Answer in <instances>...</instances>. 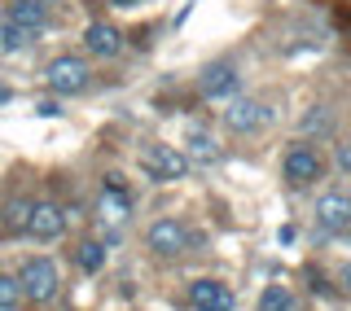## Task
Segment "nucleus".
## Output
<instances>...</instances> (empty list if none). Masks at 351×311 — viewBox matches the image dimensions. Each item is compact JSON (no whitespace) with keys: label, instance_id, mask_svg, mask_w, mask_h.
<instances>
[{"label":"nucleus","instance_id":"5701e85b","mask_svg":"<svg viewBox=\"0 0 351 311\" xmlns=\"http://www.w3.org/2000/svg\"><path fill=\"white\" fill-rule=\"evenodd\" d=\"M110 5H119V9H136V5H145V0H110Z\"/></svg>","mask_w":351,"mask_h":311},{"label":"nucleus","instance_id":"0eeeda50","mask_svg":"<svg viewBox=\"0 0 351 311\" xmlns=\"http://www.w3.org/2000/svg\"><path fill=\"white\" fill-rule=\"evenodd\" d=\"M27 232L36 241H58L66 232V210L58 202H31V219H27Z\"/></svg>","mask_w":351,"mask_h":311},{"label":"nucleus","instance_id":"f03ea898","mask_svg":"<svg viewBox=\"0 0 351 311\" xmlns=\"http://www.w3.org/2000/svg\"><path fill=\"white\" fill-rule=\"evenodd\" d=\"M141 166H145L149 180L167 184V180H180V175L189 171V158H184L176 145H149L145 153H141Z\"/></svg>","mask_w":351,"mask_h":311},{"label":"nucleus","instance_id":"ddd939ff","mask_svg":"<svg viewBox=\"0 0 351 311\" xmlns=\"http://www.w3.org/2000/svg\"><path fill=\"white\" fill-rule=\"evenodd\" d=\"M128 215H132V197H128L114 180H110V184H106V193H101V219L119 224V219H128Z\"/></svg>","mask_w":351,"mask_h":311},{"label":"nucleus","instance_id":"39448f33","mask_svg":"<svg viewBox=\"0 0 351 311\" xmlns=\"http://www.w3.org/2000/svg\"><path fill=\"white\" fill-rule=\"evenodd\" d=\"M145 241L158 259H176V254H184V246H189V228L180 219H158V224H149Z\"/></svg>","mask_w":351,"mask_h":311},{"label":"nucleus","instance_id":"aec40b11","mask_svg":"<svg viewBox=\"0 0 351 311\" xmlns=\"http://www.w3.org/2000/svg\"><path fill=\"white\" fill-rule=\"evenodd\" d=\"M307 127H329V114H325V110H321V105H316V110H312V114H307Z\"/></svg>","mask_w":351,"mask_h":311},{"label":"nucleus","instance_id":"4be33fe9","mask_svg":"<svg viewBox=\"0 0 351 311\" xmlns=\"http://www.w3.org/2000/svg\"><path fill=\"white\" fill-rule=\"evenodd\" d=\"M40 114L53 119V114H62V105H58V101H40Z\"/></svg>","mask_w":351,"mask_h":311},{"label":"nucleus","instance_id":"f257e3e1","mask_svg":"<svg viewBox=\"0 0 351 311\" xmlns=\"http://www.w3.org/2000/svg\"><path fill=\"white\" fill-rule=\"evenodd\" d=\"M18 281H22V294L31 298V303H53L58 298V268H53L49 259H27L22 263V272H18Z\"/></svg>","mask_w":351,"mask_h":311},{"label":"nucleus","instance_id":"2eb2a0df","mask_svg":"<svg viewBox=\"0 0 351 311\" xmlns=\"http://www.w3.org/2000/svg\"><path fill=\"white\" fill-rule=\"evenodd\" d=\"M27 219H31V202L27 197H9L5 215H0V224L9 228V237H14V232H27Z\"/></svg>","mask_w":351,"mask_h":311},{"label":"nucleus","instance_id":"f3484780","mask_svg":"<svg viewBox=\"0 0 351 311\" xmlns=\"http://www.w3.org/2000/svg\"><path fill=\"white\" fill-rule=\"evenodd\" d=\"M75 263H80V272H101L106 246H101V241H80V250H75Z\"/></svg>","mask_w":351,"mask_h":311},{"label":"nucleus","instance_id":"9d476101","mask_svg":"<svg viewBox=\"0 0 351 311\" xmlns=\"http://www.w3.org/2000/svg\"><path fill=\"white\" fill-rule=\"evenodd\" d=\"M197 88H202V97H206V101H219V97H233V92H237V71H233L228 62H219V66H206V71H202V84H197Z\"/></svg>","mask_w":351,"mask_h":311},{"label":"nucleus","instance_id":"7ed1b4c3","mask_svg":"<svg viewBox=\"0 0 351 311\" xmlns=\"http://www.w3.org/2000/svg\"><path fill=\"white\" fill-rule=\"evenodd\" d=\"M44 79H49L53 92L75 97V92H84V88H88V66L80 58H53L49 71H44Z\"/></svg>","mask_w":351,"mask_h":311},{"label":"nucleus","instance_id":"20e7f679","mask_svg":"<svg viewBox=\"0 0 351 311\" xmlns=\"http://www.w3.org/2000/svg\"><path fill=\"white\" fill-rule=\"evenodd\" d=\"M285 180H290L294 188H307L312 180H321V171H325V162H321V153H316L312 145H294L290 153H285Z\"/></svg>","mask_w":351,"mask_h":311},{"label":"nucleus","instance_id":"9b49d317","mask_svg":"<svg viewBox=\"0 0 351 311\" xmlns=\"http://www.w3.org/2000/svg\"><path fill=\"white\" fill-rule=\"evenodd\" d=\"M84 44H88V53H97V58H114V53L123 49V36H119L110 22H93V27L84 31Z\"/></svg>","mask_w":351,"mask_h":311},{"label":"nucleus","instance_id":"6e6552de","mask_svg":"<svg viewBox=\"0 0 351 311\" xmlns=\"http://www.w3.org/2000/svg\"><path fill=\"white\" fill-rule=\"evenodd\" d=\"M316 224H321L325 232L351 228V197L347 193H325L321 202H316Z\"/></svg>","mask_w":351,"mask_h":311},{"label":"nucleus","instance_id":"a211bd4d","mask_svg":"<svg viewBox=\"0 0 351 311\" xmlns=\"http://www.w3.org/2000/svg\"><path fill=\"white\" fill-rule=\"evenodd\" d=\"M22 298H27V294H22V281H18V276H0V311H14Z\"/></svg>","mask_w":351,"mask_h":311},{"label":"nucleus","instance_id":"f8f14e48","mask_svg":"<svg viewBox=\"0 0 351 311\" xmlns=\"http://www.w3.org/2000/svg\"><path fill=\"white\" fill-rule=\"evenodd\" d=\"M5 22H18L22 31L40 36L44 22H49V14H44V5H36V0H14V5H9V14H5Z\"/></svg>","mask_w":351,"mask_h":311},{"label":"nucleus","instance_id":"1a4fd4ad","mask_svg":"<svg viewBox=\"0 0 351 311\" xmlns=\"http://www.w3.org/2000/svg\"><path fill=\"white\" fill-rule=\"evenodd\" d=\"M189 303H193V311H233V290L219 281H193Z\"/></svg>","mask_w":351,"mask_h":311},{"label":"nucleus","instance_id":"b1692460","mask_svg":"<svg viewBox=\"0 0 351 311\" xmlns=\"http://www.w3.org/2000/svg\"><path fill=\"white\" fill-rule=\"evenodd\" d=\"M0 97H5V92H0Z\"/></svg>","mask_w":351,"mask_h":311},{"label":"nucleus","instance_id":"6ab92c4d","mask_svg":"<svg viewBox=\"0 0 351 311\" xmlns=\"http://www.w3.org/2000/svg\"><path fill=\"white\" fill-rule=\"evenodd\" d=\"M31 40H36V36H31V31H22L18 22H5V31H0V44H5V49H27Z\"/></svg>","mask_w":351,"mask_h":311},{"label":"nucleus","instance_id":"4468645a","mask_svg":"<svg viewBox=\"0 0 351 311\" xmlns=\"http://www.w3.org/2000/svg\"><path fill=\"white\" fill-rule=\"evenodd\" d=\"M184 158L189 162H202V166H211L215 158H219V145L211 136H206V132H189V136H184Z\"/></svg>","mask_w":351,"mask_h":311},{"label":"nucleus","instance_id":"423d86ee","mask_svg":"<svg viewBox=\"0 0 351 311\" xmlns=\"http://www.w3.org/2000/svg\"><path fill=\"white\" fill-rule=\"evenodd\" d=\"M272 119V110L263 101H250V97H241V101H233L224 110V127L237 132V136H250V132H259L263 123Z\"/></svg>","mask_w":351,"mask_h":311},{"label":"nucleus","instance_id":"412c9836","mask_svg":"<svg viewBox=\"0 0 351 311\" xmlns=\"http://www.w3.org/2000/svg\"><path fill=\"white\" fill-rule=\"evenodd\" d=\"M338 166H343V171L351 175V145H343V149H338Z\"/></svg>","mask_w":351,"mask_h":311},{"label":"nucleus","instance_id":"dca6fc26","mask_svg":"<svg viewBox=\"0 0 351 311\" xmlns=\"http://www.w3.org/2000/svg\"><path fill=\"white\" fill-rule=\"evenodd\" d=\"M259 311H299V303H294V294L285 285H268L259 294Z\"/></svg>","mask_w":351,"mask_h":311}]
</instances>
